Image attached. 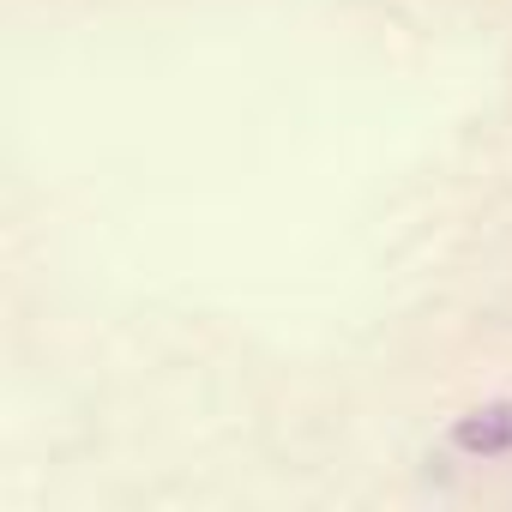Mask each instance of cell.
Here are the masks:
<instances>
[{
    "instance_id": "1",
    "label": "cell",
    "mask_w": 512,
    "mask_h": 512,
    "mask_svg": "<svg viewBox=\"0 0 512 512\" xmlns=\"http://www.w3.org/2000/svg\"><path fill=\"white\" fill-rule=\"evenodd\" d=\"M452 446L470 452V458H500V452H512V398L464 410V416L452 422Z\"/></svg>"
}]
</instances>
